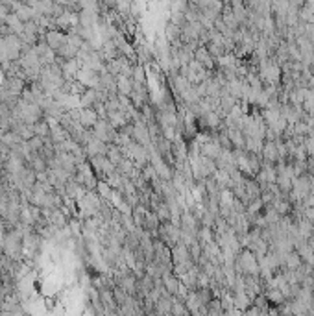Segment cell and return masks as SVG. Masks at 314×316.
<instances>
[{
    "instance_id": "cell-13",
    "label": "cell",
    "mask_w": 314,
    "mask_h": 316,
    "mask_svg": "<svg viewBox=\"0 0 314 316\" xmlns=\"http://www.w3.org/2000/svg\"><path fill=\"white\" fill-rule=\"evenodd\" d=\"M2 137H4V131H0V141H2Z\"/></svg>"
},
{
    "instance_id": "cell-2",
    "label": "cell",
    "mask_w": 314,
    "mask_h": 316,
    "mask_svg": "<svg viewBox=\"0 0 314 316\" xmlns=\"http://www.w3.org/2000/svg\"><path fill=\"white\" fill-rule=\"evenodd\" d=\"M92 135L109 146V144H115V142H117L118 129L113 128L107 120H98V122L92 126Z\"/></svg>"
},
{
    "instance_id": "cell-12",
    "label": "cell",
    "mask_w": 314,
    "mask_h": 316,
    "mask_svg": "<svg viewBox=\"0 0 314 316\" xmlns=\"http://www.w3.org/2000/svg\"><path fill=\"white\" fill-rule=\"evenodd\" d=\"M131 91H133V78L131 76H118L117 78V93L120 97L130 98Z\"/></svg>"
},
{
    "instance_id": "cell-10",
    "label": "cell",
    "mask_w": 314,
    "mask_h": 316,
    "mask_svg": "<svg viewBox=\"0 0 314 316\" xmlns=\"http://www.w3.org/2000/svg\"><path fill=\"white\" fill-rule=\"evenodd\" d=\"M65 41H67V33H63L61 30H48V32L45 33V43L50 46L54 52H58L61 46L65 45Z\"/></svg>"
},
{
    "instance_id": "cell-5",
    "label": "cell",
    "mask_w": 314,
    "mask_h": 316,
    "mask_svg": "<svg viewBox=\"0 0 314 316\" xmlns=\"http://www.w3.org/2000/svg\"><path fill=\"white\" fill-rule=\"evenodd\" d=\"M91 168L94 170V174L98 176V178H107L109 174H113L115 170H117V167L113 165L105 155H100V157H92L91 159Z\"/></svg>"
},
{
    "instance_id": "cell-4",
    "label": "cell",
    "mask_w": 314,
    "mask_h": 316,
    "mask_svg": "<svg viewBox=\"0 0 314 316\" xmlns=\"http://www.w3.org/2000/svg\"><path fill=\"white\" fill-rule=\"evenodd\" d=\"M131 141L141 144V146H144V148H152V146H154L146 122H143V120L131 122Z\"/></svg>"
},
{
    "instance_id": "cell-1",
    "label": "cell",
    "mask_w": 314,
    "mask_h": 316,
    "mask_svg": "<svg viewBox=\"0 0 314 316\" xmlns=\"http://www.w3.org/2000/svg\"><path fill=\"white\" fill-rule=\"evenodd\" d=\"M156 239H159L166 248H170L172 250L176 244H179V239H181V227H179V224H174V222L161 224L159 229H157Z\"/></svg>"
},
{
    "instance_id": "cell-9",
    "label": "cell",
    "mask_w": 314,
    "mask_h": 316,
    "mask_svg": "<svg viewBox=\"0 0 314 316\" xmlns=\"http://www.w3.org/2000/svg\"><path fill=\"white\" fill-rule=\"evenodd\" d=\"M261 159L262 163H270V165H277L279 163V152H277V141H264V146H262L261 152Z\"/></svg>"
},
{
    "instance_id": "cell-3",
    "label": "cell",
    "mask_w": 314,
    "mask_h": 316,
    "mask_svg": "<svg viewBox=\"0 0 314 316\" xmlns=\"http://www.w3.org/2000/svg\"><path fill=\"white\" fill-rule=\"evenodd\" d=\"M236 266H238V270L240 272L249 274V276H259V274H261L259 259L249 252V250H244V252L238 253V257H236Z\"/></svg>"
},
{
    "instance_id": "cell-8",
    "label": "cell",
    "mask_w": 314,
    "mask_h": 316,
    "mask_svg": "<svg viewBox=\"0 0 314 316\" xmlns=\"http://www.w3.org/2000/svg\"><path fill=\"white\" fill-rule=\"evenodd\" d=\"M194 61H198V63L203 67V69H207L209 72H213L216 69V59L211 56L209 50H207V48H205L203 45L198 46L196 52H194Z\"/></svg>"
},
{
    "instance_id": "cell-6",
    "label": "cell",
    "mask_w": 314,
    "mask_h": 316,
    "mask_svg": "<svg viewBox=\"0 0 314 316\" xmlns=\"http://www.w3.org/2000/svg\"><path fill=\"white\" fill-rule=\"evenodd\" d=\"M76 82H78L81 87H85V89H96L100 85V74L81 67L79 72L76 74Z\"/></svg>"
},
{
    "instance_id": "cell-7",
    "label": "cell",
    "mask_w": 314,
    "mask_h": 316,
    "mask_svg": "<svg viewBox=\"0 0 314 316\" xmlns=\"http://www.w3.org/2000/svg\"><path fill=\"white\" fill-rule=\"evenodd\" d=\"M83 150H85L87 157H100V155H107V144H104L102 141H98L96 137L92 135L87 139V142L83 144Z\"/></svg>"
},
{
    "instance_id": "cell-11",
    "label": "cell",
    "mask_w": 314,
    "mask_h": 316,
    "mask_svg": "<svg viewBox=\"0 0 314 316\" xmlns=\"http://www.w3.org/2000/svg\"><path fill=\"white\" fill-rule=\"evenodd\" d=\"M228 139L231 142V148L233 150H246V137L238 128H226Z\"/></svg>"
}]
</instances>
